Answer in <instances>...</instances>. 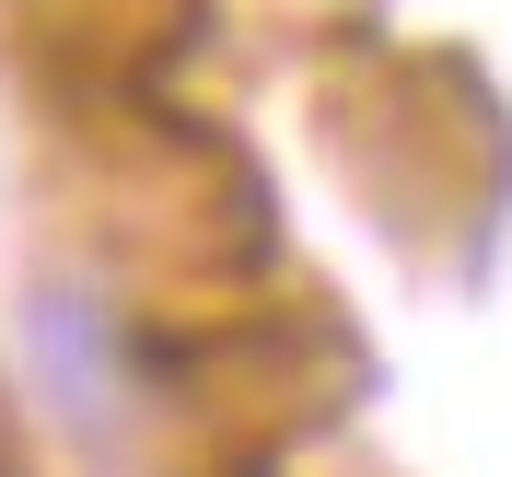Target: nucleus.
Listing matches in <instances>:
<instances>
[{
	"mask_svg": "<svg viewBox=\"0 0 512 477\" xmlns=\"http://www.w3.org/2000/svg\"><path fill=\"white\" fill-rule=\"evenodd\" d=\"M24 338H35V373L82 431H117L128 419V326L105 315L94 291H35L24 303Z\"/></svg>",
	"mask_w": 512,
	"mask_h": 477,
	"instance_id": "f257e3e1",
	"label": "nucleus"
}]
</instances>
